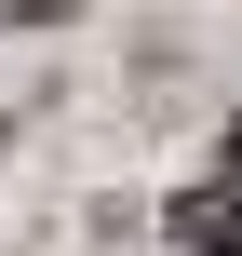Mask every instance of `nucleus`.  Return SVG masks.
<instances>
[{
  "label": "nucleus",
  "instance_id": "nucleus-1",
  "mask_svg": "<svg viewBox=\"0 0 242 256\" xmlns=\"http://www.w3.org/2000/svg\"><path fill=\"white\" fill-rule=\"evenodd\" d=\"M175 243H189V256H242V176H216V189L175 202Z\"/></svg>",
  "mask_w": 242,
  "mask_h": 256
},
{
  "label": "nucleus",
  "instance_id": "nucleus-2",
  "mask_svg": "<svg viewBox=\"0 0 242 256\" xmlns=\"http://www.w3.org/2000/svg\"><path fill=\"white\" fill-rule=\"evenodd\" d=\"M0 14H13V27H54V14H81V0H0Z\"/></svg>",
  "mask_w": 242,
  "mask_h": 256
}]
</instances>
